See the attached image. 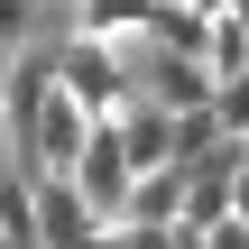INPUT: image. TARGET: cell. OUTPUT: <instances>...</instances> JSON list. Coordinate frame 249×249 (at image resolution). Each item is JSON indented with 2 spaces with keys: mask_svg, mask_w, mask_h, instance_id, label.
<instances>
[{
  "mask_svg": "<svg viewBox=\"0 0 249 249\" xmlns=\"http://www.w3.org/2000/svg\"><path fill=\"white\" fill-rule=\"evenodd\" d=\"M120 148H129V166L139 176H157V166H176V111H157L148 92L120 111Z\"/></svg>",
  "mask_w": 249,
  "mask_h": 249,
  "instance_id": "5",
  "label": "cell"
},
{
  "mask_svg": "<svg viewBox=\"0 0 249 249\" xmlns=\"http://www.w3.org/2000/svg\"><path fill=\"white\" fill-rule=\"evenodd\" d=\"M231 185H240V176H185V222H176V240H185V249L203 240L213 222H231Z\"/></svg>",
  "mask_w": 249,
  "mask_h": 249,
  "instance_id": "9",
  "label": "cell"
},
{
  "mask_svg": "<svg viewBox=\"0 0 249 249\" xmlns=\"http://www.w3.org/2000/svg\"><path fill=\"white\" fill-rule=\"evenodd\" d=\"M213 111H222L231 139H249V74H222V102H213Z\"/></svg>",
  "mask_w": 249,
  "mask_h": 249,
  "instance_id": "13",
  "label": "cell"
},
{
  "mask_svg": "<svg viewBox=\"0 0 249 249\" xmlns=\"http://www.w3.org/2000/svg\"><path fill=\"white\" fill-rule=\"evenodd\" d=\"M37 9L46 0H0V46H28L37 37Z\"/></svg>",
  "mask_w": 249,
  "mask_h": 249,
  "instance_id": "14",
  "label": "cell"
},
{
  "mask_svg": "<svg viewBox=\"0 0 249 249\" xmlns=\"http://www.w3.org/2000/svg\"><path fill=\"white\" fill-rule=\"evenodd\" d=\"M148 9H157V0H74V28L129 46V37H148Z\"/></svg>",
  "mask_w": 249,
  "mask_h": 249,
  "instance_id": "8",
  "label": "cell"
},
{
  "mask_svg": "<svg viewBox=\"0 0 249 249\" xmlns=\"http://www.w3.org/2000/svg\"><path fill=\"white\" fill-rule=\"evenodd\" d=\"M9 166H28V148H18V111L0 102V176H9Z\"/></svg>",
  "mask_w": 249,
  "mask_h": 249,
  "instance_id": "15",
  "label": "cell"
},
{
  "mask_svg": "<svg viewBox=\"0 0 249 249\" xmlns=\"http://www.w3.org/2000/svg\"><path fill=\"white\" fill-rule=\"evenodd\" d=\"M55 83H65V92H74L92 120H120V111L139 102V74H129V55H120L111 37H83V28L55 46Z\"/></svg>",
  "mask_w": 249,
  "mask_h": 249,
  "instance_id": "1",
  "label": "cell"
},
{
  "mask_svg": "<svg viewBox=\"0 0 249 249\" xmlns=\"http://www.w3.org/2000/svg\"><path fill=\"white\" fill-rule=\"evenodd\" d=\"M83 139H92V111L55 83L28 120H18V148H28V176H74V157H83Z\"/></svg>",
  "mask_w": 249,
  "mask_h": 249,
  "instance_id": "2",
  "label": "cell"
},
{
  "mask_svg": "<svg viewBox=\"0 0 249 249\" xmlns=\"http://www.w3.org/2000/svg\"><path fill=\"white\" fill-rule=\"evenodd\" d=\"M203 65H213V74H249V18H231V9L213 18V46H203Z\"/></svg>",
  "mask_w": 249,
  "mask_h": 249,
  "instance_id": "11",
  "label": "cell"
},
{
  "mask_svg": "<svg viewBox=\"0 0 249 249\" xmlns=\"http://www.w3.org/2000/svg\"><path fill=\"white\" fill-rule=\"evenodd\" d=\"M18 55H28V46H0V102H9V74H18Z\"/></svg>",
  "mask_w": 249,
  "mask_h": 249,
  "instance_id": "17",
  "label": "cell"
},
{
  "mask_svg": "<svg viewBox=\"0 0 249 249\" xmlns=\"http://www.w3.org/2000/svg\"><path fill=\"white\" fill-rule=\"evenodd\" d=\"M120 222L176 231V222H185V166H157V176H139V185H129V213H120Z\"/></svg>",
  "mask_w": 249,
  "mask_h": 249,
  "instance_id": "7",
  "label": "cell"
},
{
  "mask_svg": "<svg viewBox=\"0 0 249 249\" xmlns=\"http://www.w3.org/2000/svg\"><path fill=\"white\" fill-rule=\"evenodd\" d=\"M92 249H185V240H176V231H148V222H111Z\"/></svg>",
  "mask_w": 249,
  "mask_h": 249,
  "instance_id": "12",
  "label": "cell"
},
{
  "mask_svg": "<svg viewBox=\"0 0 249 249\" xmlns=\"http://www.w3.org/2000/svg\"><path fill=\"white\" fill-rule=\"evenodd\" d=\"M231 213H240V222H249V176H240V185H231Z\"/></svg>",
  "mask_w": 249,
  "mask_h": 249,
  "instance_id": "18",
  "label": "cell"
},
{
  "mask_svg": "<svg viewBox=\"0 0 249 249\" xmlns=\"http://www.w3.org/2000/svg\"><path fill=\"white\" fill-rule=\"evenodd\" d=\"M194 249H249V222H240V213H231V222H213V231H203V240H194Z\"/></svg>",
  "mask_w": 249,
  "mask_h": 249,
  "instance_id": "16",
  "label": "cell"
},
{
  "mask_svg": "<svg viewBox=\"0 0 249 249\" xmlns=\"http://www.w3.org/2000/svg\"><path fill=\"white\" fill-rule=\"evenodd\" d=\"M111 231L83 194H74V176H37V249H92Z\"/></svg>",
  "mask_w": 249,
  "mask_h": 249,
  "instance_id": "4",
  "label": "cell"
},
{
  "mask_svg": "<svg viewBox=\"0 0 249 249\" xmlns=\"http://www.w3.org/2000/svg\"><path fill=\"white\" fill-rule=\"evenodd\" d=\"M0 231H9L18 249H37V176H28V166L0 176Z\"/></svg>",
  "mask_w": 249,
  "mask_h": 249,
  "instance_id": "10",
  "label": "cell"
},
{
  "mask_svg": "<svg viewBox=\"0 0 249 249\" xmlns=\"http://www.w3.org/2000/svg\"><path fill=\"white\" fill-rule=\"evenodd\" d=\"M213 18H222V9H194V0H157V9H148V46L203 55V46H213Z\"/></svg>",
  "mask_w": 249,
  "mask_h": 249,
  "instance_id": "6",
  "label": "cell"
},
{
  "mask_svg": "<svg viewBox=\"0 0 249 249\" xmlns=\"http://www.w3.org/2000/svg\"><path fill=\"white\" fill-rule=\"evenodd\" d=\"M129 185H139V166H129V148H120V120H92V139H83V157H74V194H83L102 222H120V213H129Z\"/></svg>",
  "mask_w": 249,
  "mask_h": 249,
  "instance_id": "3",
  "label": "cell"
}]
</instances>
